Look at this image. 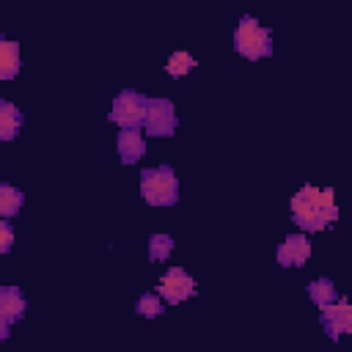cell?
<instances>
[{
    "mask_svg": "<svg viewBox=\"0 0 352 352\" xmlns=\"http://www.w3.org/2000/svg\"><path fill=\"white\" fill-rule=\"evenodd\" d=\"M292 220L308 231H324L338 220V206H336V190L333 187H314L305 184L292 195Z\"/></svg>",
    "mask_w": 352,
    "mask_h": 352,
    "instance_id": "1",
    "label": "cell"
},
{
    "mask_svg": "<svg viewBox=\"0 0 352 352\" xmlns=\"http://www.w3.org/2000/svg\"><path fill=\"white\" fill-rule=\"evenodd\" d=\"M140 195L151 206H173L179 201V179L170 165L146 168L140 173Z\"/></svg>",
    "mask_w": 352,
    "mask_h": 352,
    "instance_id": "2",
    "label": "cell"
},
{
    "mask_svg": "<svg viewBox=\"0 0 352 352\" xmlns=\"http://www.w3.org/2000/svg\"><path fill=\"white\" fill-rule=\"evenodd\" d=\"M234 50L248 60H261L272 55V36L270 30L250 14H245L234 30Z\"/></svg>",
    "mask_w": 352,
    "mask_h": 352,
    "instance_id": "3",
    "label": "cell"
},
{
    "mask_svg": "<svg viewBox=\"0 0 352 352\" xmlns=\"http://www.w3.org/2000/svg\"><path fill=\"white\" fill-rule=\"evenodd\" d=\"M146 113H148V99L138 91H121L116 99H113V107L107 113V121H113L116 126L121 129H129V126H143L146 121Z\"/></svg>",
    "mask_w": 352,
    "mask_h": 352,
    "instance_id": "4",
    "label": "cell"
},
{
    "mask_svg": "<svg viewBox=\"0 0 352 352\" xmlns=\"http://www.w3.org/2000/svg\"><path fill=\"white\" fill-rule=\"evenodd\" d=\"M157 292L168 305H179V302H184V300H190L195 294V278L184 267H168L160 275Z\"/></svg>",
    "mask_w": 352,
    "mask_h": 352,
    "instance_id": "5",
    "label": "cell"
},
{
    "mask_svg": "<svg viewBox=\"0 0 352 352\" xmlns=\"http://www.w3.org/2000/svg\"><path fill=\"white\" fill-rule=\"evenodd\" d=\"M179 126L176 118V104L170 99H148V113L143 121V129L151 138H170Z\"/></svg>",
    "mask_w": 352,
    "mask_h": 352,
    "instance_id": "6",
    "label": "cell"
},
{
    "mask_svg": "<svg viewBox=\"0 0 352 352\" xmlns=\"http://www.w3.org/2000/svg\"><path fill=\"white\" fill-rule=\"evenodd\" d=\"M319 322L324 327V333L338 341L344 333H352V302L346 297H338L327 305H322V314H319Z\"/></svg>",
    "mask_w": 352,
    "mask_h": 352,
    "instance_id": "7",
    "label": "cell"
},
{
    "mask_svg": "<svg viewBox=\"0 0 352 352\" xmlns=\"http://www.w3.org/2000/svg\"><path fill=\"white\" fill-rule=\"evenodd\" d=\"M28 311V300L16 286H3L0 289V338H8V327L22 319Z\"/></svg>",
    "mask_w": 352,
    "mask_h": 352,
    "instance_id": "8",
    "label": "cell"
},
{
    "mask_svg": "<svg viewBox=\"0 0 352 352\" xmlns=\"http://www.w3.org/2000/svg\"><path fill=\"white\" fill-rule=\"evenodd\" d=\"M275 258L280 267H302L311 258V242L308 234H289L278 248H275Z\"/></svg>",
    "mask_w": 352,
    "mask_h": 352,
    "instance_id": "9",
    "label": "cell"
},
{
    "mask_svg": "<svg viewBox=\"0 0 352 352\" xmlns=\"http://www.w3.org/2000/svg\"><path fill=\"white\" fill-rule=\"evenodd\" d=\"M118 154H121V162L124 165H132V162H140L143 160L146 140L138 132V126H129V129H121L118 132Z\"/></svg>",
    "mask_w": 352,
    "mask_h": 352,
    "instance_id": "10",
    "label": "cell"
},
{
    "mask_svg": "<svg viewBox=\"0 0 352 352\" xmlns=\"http://www.w3.org/2000/svg\"><path fill=\"white\" fill-rule=\"evenodd\" d=\"M22 124H25V116L16 104H11L8 99L0 102V140H14L19 132H22Z\"/></svg>",
    "mask_w": 352,
    "mask_h": 352,
    "instance_id": "11",
    "label": "cell"
},
{
    "mask_svg": "<svg viewBox=\"0 0 352 352\" xmlns=\"http://www.w3.org/2000/svg\"><path fill=\"white\" fill-rule=\"evenodd\" d=\"M22 69V55H19V44L3 38L0 41V80H14Z\"/></svg>",
    "mask_w": 352,
    "mask_h": 352,
    "instance_id": "12",
    "label": "cell"
},
{
    "mask_svg": "<svg viewBox=\"0 0 352 352\" xmlns=\"http://www.w3.org/2000/svg\"><path fill=\"white\" fill-rule=\"evenodd\" d=\"M22 204H25V192L22 190H16L14 184H0V214L3 217H16L19 214V209H22Z\"/></svg>",
    "mask_w": 352,
    "mask_h": 352,
    "instance_id": "13",
    "label": "cell"
},
{
    "mask_svg": "<svg viewBox=\"0 0 352 352\" xmlns=\"http://www.w3.org/2000/svg\"><path fill=\"white\" fill-rule=\"evenodd\" d=\"M308 297H311L314 305L322 308V305L338 300V292H336V283H333L330 278H316V280L308 283Z\"/></svg>",
    "mask_w": 352,
    "mask_h": 352,
    "instance_id": "14",
    "label": "cell"
},
{
    "mask_svg": "<svg viewBox=\"0 0 352 352\" xmlns=\"http://www.w3.org/2000/svg\"><path fill=\"white\" fill-rule=\"evenodd\" d=\"M195 66H198V60H195L190 52H184V50L170 52V55H168V60H165V72H168L170 77H187Z\"/></svg>",
    "mask_w": 352,
    "mask_h": 352,
    "instance_id": "15",
    "label": "cell"
},
{
    "mask_svg": "<svg viewBox=\"0 0 352 352\" xmlns=\"http://www.w3.org/2000/svg\"><path fill=\"white\" fill-rule=\"evenodd\" d=\"M170 250H173L170 234H151L148 236V261H168Z\"/></svg>",
    "mask_w": 352,
    "mask_h": 352,
    "instance_id": "16",
    "label": "cell"
},
{
    "mask_svg": "<svg viewBox=\"0 0 352 352\" xmlns=\"http://www.w3.org/2000/svg\"><path fill=\"white\" fill-rule=\"evenodd\" d=\"M135 311H138L140 316H146V319L162 316V314H165V308H162V297H160V292H157V294H154V292L140 294V297H138V302H135Z\"/></svg>",
    "mask_w": 352,
    "mask_h": 352,
    "instance_id": "17",
    "label": "cell"
},
{
    "mask_svg": "<svg viewBox=\"0 0 352 352\" xmlns=\"http://www.w3.org/2000/svg\"><path fill=\"white\" fill-rule=\"evenodd\" d=\"M11 245H14L11 217H3V220H0V253H3V256H8V253H11Z\"/></svg>",
    "mask_w": 352,
    "mask_h": 352,
    "instance_id": "18",
    "label": "cell"
}]
</instances>
